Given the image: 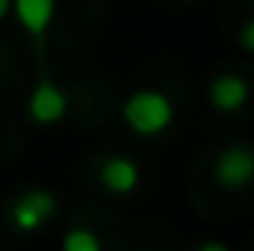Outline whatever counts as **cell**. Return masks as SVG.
Masks as SVG:
<instances>
[{
	"label": "cell",
	"instance_id": "1",
	"mask_svg": "<svg viewBox=\"0 0 254 251\" xmlns=\"http://www.w3.org/2000/svg\"><path fill=\"white\" fill-rule=\"evenodd\" d=\"M123 116H126L132 132H138V135H158V132H164L171 126L174 107H171L168 97L158 94V90H135L126 100Z\"/></svg>",
	"mask_w": 254,
	"mask_h": 251
},
{
	"label": "cell",
	"instance_id": "2",
	"mask_svg": "<svg viewBox=\"0 0 254 251\" xmlns=\"http://www.w3.org/2000/svg\"><path fill=\"white\" fill-rule=\"evenodd\" d=\"M52 213H55V196H52L49 190H26V193L13 203L10 219L19 232H36V229H42L45 222L52 219Z\"/></svg>",
	"mask_w": 254,
	"mask_h": 251
},
{
	"label": "cell",
	"instance_id": "3",
	"mask_svg": "<svg viewBox=\"0 0 254 251\" xmlns=\"http://www.w3.org/2000/svg\"><path fill=\"white\" fill-rule=\"evenodd\" d=\"M212 174H216V181L222 184V187H229V190L248 187V181L254 177V158H251V151L248 148H238V145L225 148L222 155L216 158Z\"/></svg>",
	"mask_w": 254,
	"mask_h": 251
},
{
	"label": "cell",
	"instance_id": "4",
	"mask_svg": "<svg viewBox=\"0 0 254 251\" xmlns=\"http://www.w3.org/2000/svg\"><path fill=\"white\" fill-rule=\"evenodd\" d=\"M64 113H68V97H64L49 77L39 81V87L32 90V97H29V116L42 126H52V123L62 120Z\"/></svg>",
	"mask_w": 254,
	"mask_h": 251
},
{
	"label": "cell",
	"instance_id": "5",
	"mask_svg": "<svg viewBox=\"0 0 254 251\" xmlns=\"http://www.w3.org/2000/svg\"><path fill=\"white\" fill-rule=\"evenodd\" d=\"M10 10L16 13V19L23 23V29L42 45L52 19H55V0H13Z\"/></svg>",
	"mask_w": 254,
	"mask_h": 251
},
{
	"label": "cell",
	"instance_id": "6",
	"mask_svg": "<svg viewBox=\"0 0 254 251\" xmlns=\"http://www.w3.org/2000/svg\"><path fill=\"white\" fill-rule=\"evenodd\" d=\"M209 100L216 110H222V113H235V110H242L245 103H248V81L245 77H235V74H222L212 81L209 87Z\"/></svg>",
	"mask_w": 254,
	"mask_h": 251
},
{
	"label": "cell",
	"instance_id": "7",
	"mask_svg": "<svg viewBox=\"0 0 254 251\" xmlns=\"http://www.w3.org/2000/svg\"><path fill=\"white\" fill-rule=\"evenodd\" d=\"M100 177H103V184L113 190V193H132V190L138 187V164L132 161V158L113 155V158L103 161Z\"/></svg>",
	"mask_w": 254,
	"mask_h": 251
},
{
	"label": "cell",
	"instance_id": "8",
	"mask_svg": "<svg viewBox=\"0 0 254 251\" xmlns=\"http://www.w3.org/2000/svg\"><path fill=\"white\" fill-rule=\"evenodd\" d=\"M62 251H100V239L90 229H71L62 242Z\"/></svg>",
	"mask_w": 254,
	"mask_h": 251
},
{
	"label": "cell",
	"instance_id": "9",
	"mask_svg": "<svg viewBox=\"0 0 254 251\" xmlns=\"http://www.w3.org/2000/svg\"><path fill=\"white\" fill-rule=\"evenodd\" d=\"M242 49L245 52L254 49V23H245V29H242Z\"/></svg>",
	"mask_w": 254,
	"mask_h": 251
},
{
	"label": "cell",
	"instance_id": "10",
	"mask_svg": "<svg viewBox=\"0 0 254 251\" xmlns=\"http://www.w3.org/2000/svg\"><path fill=\"white\" fill-rule=\"evenodd\" d=\"M199 251H229V248H225V245H219V242H206V245L199 248Z\"/></svg>",
	"mask_w": 254,
	"mask_h": 251
},
{
	"label": "cell",
	"instance_id": "11",
	"mask_svg": "<svg viewBox=\"0 0 254 251\" xmlns=\"http://www.w3.org/2000/svg\"><path fill=\"white\" fill-rule=\"evenodd\" d=\"M10 6H13V0H0V19L10 13Z\"/></svg>",
	"mask_w": 254,
	"mask_h": 251
}]
</instances>
